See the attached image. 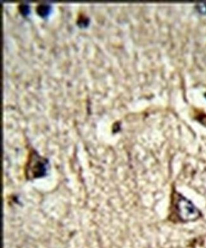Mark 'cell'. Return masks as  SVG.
Wrapping results in <instances>:
<instances>
[{
    "mask_svg": "<svg viewBox=\"0 0 206 248\" xmlns=\"http://www.w3.org/2000/svg\"><path fill=\"white\" fill-rule=\"evenodd\" d=\"M37 11H38V13L41 14V15H45L48 12V8L44 5H41L38 7V10H37Z\"/></svg>",
    "mask_w": 206,
    "mask_h": 248,
    "instance_id": "obj_2",
    "label": "cell"
},
{
    "mask_svg": "<svg viewBox=\"0 0 206 248\" xmlns=\"http://www.w3.org/2000/svg\"><path fill=\"white\" fill-rule=\"evenodd\" d=\"M177 211L179 217L183 221H194L200 216L199 209L190 200L180 196L177 201Z\"/></svg>",
    "mask_w": 206,
    "mask_h": 248,
    "instance_id": "obj_1",
    "label": "cell"
}]
</instances>
